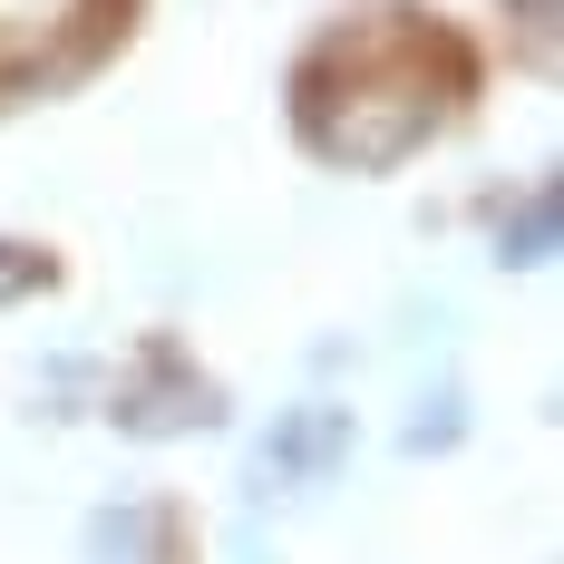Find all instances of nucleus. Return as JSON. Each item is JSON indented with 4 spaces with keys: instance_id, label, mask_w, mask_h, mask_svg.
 <instances>
[{
    "instance_id": "6e6552de",
    "label": "nucleus",
    "mask_w": 564,
    "mask_h": 564,
    "mask_svg": "<svg viewBox=\"0 0 564 564\" xmlns=\"http://www.w3.org/2000/svg\"><path fill=\"white\" fill-rule=\"evenodd\" d=\"M30 292H50V253H30V243H0V302H30Z\"/></svg>"
},
{
    "instance_id": "39448f33",
    "label": "nucleus",
    "mask_w": 564,
    "mask_h": 564,
    "mask_svg": "<svg viewBox=\"0 0 564 564\" xmlns=\"http://www.w3.org/2000/svg\"><path fill=\"white\" fill-rule=\"evenodd\" d=\"M555 234H564V185H525V205L497 225V263L507 273H535L555 253Z\"/></svg>"
},
{
    "instance_id": "f03ea898",
    "label": "nucleus",
    "mask_w": 564,
    "mask_h": 564,
    "mask_svg": "<svg viewBox=\"0 0 564 564\" xmlns=\"http://www.w3.org/2000/svg\"><path fill=\"white\" fill-rule=\"evenodd\" d=\"M98 10L108 0H0V98H20L40 78H68L78 50L98 40Z\"/></svg>"
},
{
    "instance_id": "20e7f679",
    "label": "nucleus",
    "mask_w": 564,
    "mask_h": 564,
    "mask_svg": "<svg viewBox=\"0 0 564 564\" xmlns=\"http://www.w3.org/2000/svg\"><path fill=\"white\" fill-rule=\"evenodd\" d=\"M225 399H215V380H195L175 350H147V370L137 380H117V419L137 429V438H175V429H205Z\"/></svg>"
},
{
    "instance_id": "7ed1b4c3",
    "label": "nucleus",
    "mask_w": 564,
    "mask_h": 564,
    "mask_svg": "<svg viewBox=\"0 0 564 564\" xmlns=\"http://www.w3.org/2000/svg\"><path fill=\"white\" fill-rule=\"evenodd\" d=\"M340 457H350V409H292L253 448V497H312Z\"/></svg>"
},
{
    "instance_id": "423d86ee",
    "label": "nucleus",
    "mask_w": 564,
    "mask_h": 564,
    "mask_svg": "<svg viewBox=\"0 0 564 564\" xmlns=\"http://www.w3.org/2000/svg\"><path fill=\"white\" fill-rule=\"evenodd\" d=\"M147 535H156L147 507H108L98 525H88V564H147Z\"/></svg>"
},
{
    "instance_id": "0eeeda50",
    "label": "nucleus",
    "mask_w": 564,
    "mask_h": 564,
    "mask_svg": "<svg viewBox=\"0 0 564 564\" xmlns=\"http://www.w3.org/2000/svg\"><path fill=\"white\" fill-rule=\"evenodd\" d=\"M457 429H467V399L438 380V399H419V419H409V457H429V448H457Z\"/></svg>"
},
{
    "instance_id": "f257e3e1",
    "label": "nucleus",
    "mask_w": 564,
    "mask_h": 564,
    "mask_svg": "<svg viewBox=\"0 0 564 564\" xmlns=\"http://www.w3.org/2000/svg\"><path fill=\"white\" fill-rule=\"evenodd\" d=\"M438 40H419L409 20H370V30H340L312 50V68L292 78L302 98V137L332 156V166H399L409 147H429V127L448 117L457 68L429 78Z\"/></svg>"
}]
</instances>
